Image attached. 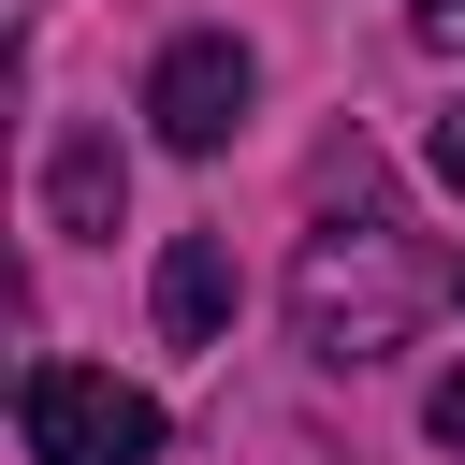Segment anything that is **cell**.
<instances>
[{"mask_svg": "<svg viewBox=\"0 0 465 465\" xmlns=\"http://www.w3.org/2000/svg\"><path fill=\"white\" fill-rule=\"evenodd\" d=\"M421 305H436V276H421V247L378 218V174H349V218H320L305 232V262H291V334H305V363H392L407 334H421Z\"/></svg>", "mask_w": 465, "mask_h": 465, "instance_id": "1", "label": "cell"}, {"mask_svg": "<svg viewBox=\"0 0 465 465\" xmlns=\"http://www.w3.org/2000/svg\"><path fill=\"white\" fill-rule=\"evenodd\" d=\"M15 436H29V465H160V392H131L102 363H29Z\"/></svg>", "mask_w": 465, "mask_h": 465, "instance_id": "2", "label": "cell"}, {"mask_svg": "<svg viewBox=\"0 0 465 465\" xmlns=\"http://www.w3.org/2000/svg\"><path fill=\"white\" fill-rule=\"evenodd\" d=\"M247 102H262V58H247L232 29H189V44H160V73H145V116H160L174 160H218V145L247 131Z\"/></svg>", "mask_w": 465, "mask_h": 465, "instance_id": "3", "label": "cell"}, {"mask_svg": "<svg viewBox=\"0 0 465 465\" xmlns=\"http://www.w3.org/2000/svg\"><path fill=\"white\" fill-rule=\"evenodd\" d=\"M218 334H232V247L174 232L160 247V349H218Z\"/></svg>", "mask_w": 465, "mask_h": 465, "instance_id": "4", "label": "cell"}, {"mask_svg": "<svg viewBox=\"0 0 465 465\" xmlns=\"http://www.w3.org/2000/svg\"><path fill=\"white\" fill-rule=\"evenodd\" d=\"M116 203H131L116 131H58V160H44V218H58V232H116Z\"/></svg>", "mask_w": 465, "mask_h": 465, "instance_id": "5", "label": "cell"}, {"mask_svg": "<svg viewBox=\"0 0 465 465\" xmlns=\"http://www.w3.org/2000/svg\"><path fill=\"white\" fill-rule=\"evenodd\" d=\"M421 421H436V450H465V363H450V378L421 392Z\"/></svg>", "mask_w": 465, "mask_h": 465, "instance_id": "6", "label": "cell"}, {"mask_svg": "<svg viewBox=\"0 0 465 465\" xmlns=\"http://www.w3.org/2000/svg\"><path fill=\"white\" fill-rule=\"evenodd\" d=\"M421 44H450V58H465V0H421Z\"/></svg>", "mask_w": 465, "mask_h": 465, "instance_id": "7", "label": "cell"}, {"mask_svg": "<svg viewBox=\"0 0 465 465\" xmlns=\"http://www.w3.org/2000/svg\"><path fill=\"white\" fill-rule=\"evenodd\" d=\"M436 174H450V189H465V116H436Z\"/></svg>", "mask_w": 465, "mask_h": 465, "instance_id": "8", "label": "cell"}]
</instances>
